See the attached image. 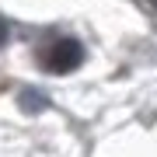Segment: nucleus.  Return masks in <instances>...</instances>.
I'll return each instance as SVG.
<instances>
[{
	"label": "nucleus",
	"instance_id": "nucleus-1",
	"mask_svg": "<svg viewBox=\"0 0 157 157\" xmlns=\"http://www.w3.org/2000/svg\"><path fill=\"white\" fill-rule=\"evenodd\" d=\"M42 67L49 73H56V77H63V73H73L84 63V45H80L77 39H56L49 45V49L42 52Z\"/></svg>",
	"mask_w": 157,
	"mask_h": 157
},
{
	"label": "nucleus",
	"instance_id": "nucleus-2",
	"mask_svg": "<svg viewBox=\"0 0 157 157\" xmlns=\"http://www.w3.org/2000/svg\"><path fill=\"white\" fill-rule=\"evenodd\" d=\"M21 101H25V108H28V112H32V108H45V98H39V94H25Z\"/></svg>",
	"mask_w": 157,
	"mask_h": 157
},
{
	"label": "nucleus",
	"instance_id": "nucleus-3",
	"mask_svg": "<svg viewBox=\"0 0 157 157\" xmlns=\"http://www.w3.org/2000/svg\"><path fill=\"white\" fill-rule=\"evenodd\" d=\"M4 45H7V21L0 17V49H4Z\"/></svg>",
	"mask_w": 157,
	"mask_h": 157
}]
</instances>
